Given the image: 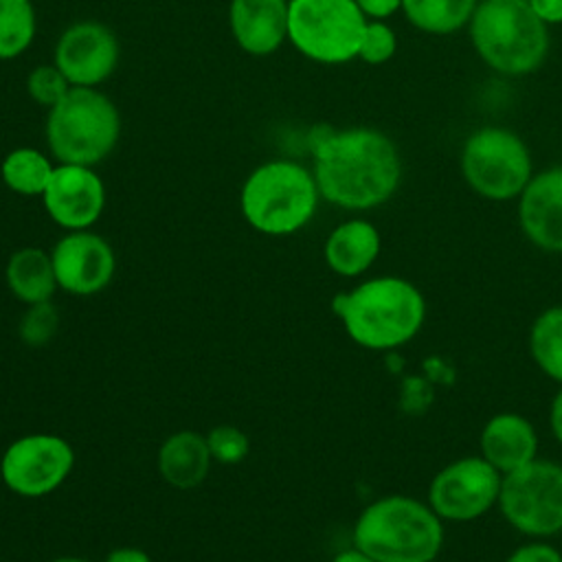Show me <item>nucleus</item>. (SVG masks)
<instances>
[{"instance_id": "obj_33", "label": "nucleus", "mask_w": 562, "mask_h": 562, "mask_svg": "<svg viewBox=\"0 0 562 562\" xmlns=\"http://www.w3.org/2000/svg\"><path fill=\"white\" fill-rule=\"evenodd\" d=\"M549 426H551V432L558 439V443H562V386H560V391L555 393V397L551 402Z\"/></svg>"}, {"instance_id": "obj_1", "label": "nucleus", "mask_w": 562, "mask_h": 562, "mask_svg": "<svg viewBox=\"0 0 562 562\" xmlns=\"http://www.w3.org/2000/svg\"><path fill=\"white\" fill-rule=\"evenodd\" d=\"M307 145L321 198L334 206L369 211L389 202L400 187L397 145L375 127L316 125L307 134Z\"/></svg>"}, {"instance_id": "obj_21", "label": "nucleus", "mask_w": 562, "mask_h": 562, "mask_svg": "<svg viewBox=\"0 0 562 562\" xmlns=\"http://www.w3.org/2000/svg\"><path fill=\"white\" fill-rule=\"evenodd\" d=\"M479 0H402L406 20L430 35H450L470 24Z\"/></svg>"}, {"instance_id": "obj_15", "label": "nucleus", "mask_w": 562, "mask_h": 562, "mask_svg": "<svg viewBox=\"0 0 562 562\" xmlns=\"http://www.w3.org/2000/svg\"><path fill=\"white\" fill-rule=\"evenodd\" d=\"M522 235L547 252H562V167L533 173L518 195Z\"/></svg>"}, {"instance_id": "obj_18", "label": "nucleus", "mask_w": 562, "mask_h": 562, "mask_svg": "<svg viewBox=\"0 0 562 562\" xmlns=\"http://www.w3.org/2000/svg\"><path fill=\"white\" fill-rule=\"evenodd\" d=\"M211 450L206 435L198 430H176L158 448L156 465L162 481L176 490L202 485L211 472Z\"/></svg>"}, {"instance_id": "obj_8", "label": "nucleus", "mask_w": 562, "mask_h": 562, "mask_svg": "<svg viewBox=\"0 0 562 562\" xmlns=\"http://www.w3.org/2000/svg\"><path fill=\"white\" fill-rule=\"evenodd\" d=\"M461 173L476 195L492 202L514 200L533 176L531 154L516 132L485 125L465 138Z\"/></svg>"}, {"instance_id": "obj_26", "label": "nucleus", "mask_w": 562, "mask_h": 562, "mask_svg": "<svg viewBox=\"0 0 562 562\" xmlns=\"http://www.w3.org/2000/svg\"><path fill=\"white\" fill-rule=\"evenodd\" d=\"M206 443H209L213 463H222V465H237L250 452V437L233 424H222L211 428L206 432Z\"/></svg>"}, {"instance_id": "obj_24", "label": "nucleus", "mask_w": 562, "mask_h": 562, "mask_svg": "<svg viewBox=\"0 0 562 562\" xmlns=\"http://www.w3.org/2000/svg\"><path fill=\"white\" fill-rule=\"evenodd\" d=\"M37 31V15L31 0H0V61L26 53Z\"/></svg>"}, {"instance_id": "obj_23", "label": "nucleus", "mask_w": 562, "mask_h": 562, "mask_svg": "<svg viewBox=\"0 0 562 562\" xmlns=\"http://www.w3.org/2000/svg\"><path fill=\"white\" fill-rule=\"evenodd\" d=\"M529 351L538 369L562 386V305L536 316L529 329Z\"/></svg>"}, {"instance_id": "obj_9", "label": "nucleus", "mask_w": 562, "mask_h": 562, "mask_svg": "<svg viewBox=\"0 0 562 562\" xmlns=\"http://www.w3.org/2000/svg\"><path fill=\"white\" fill-rule=\"evenodd\" d=\"M498 509L509 527L531 538H549L562 531V465L533 459L503 474Z\"/></svg>"}, {"instance_id": "obj_36", "label": "nucleus", "mask_w": 562, "mask_h": 562, "mask_svg": "<svg viewBox=\"0 0 562 562\" xmlns=\"http://www.w3.org/2000/svg\"><path fill=\"white\" fill-rule=\"evenodd\" d=\"M0 562H2V560H0Z\"/></svg>"}, {"instance_id": "obj_2", "label": "nucleus", "mask_w": 562, "mask_h": 562, "mask_svg": "<svg viewBox=\"0 0 562 562\" xmlns=\"http://www.w3.org/2000/svg\"><path fill=\"white\" fill-rule=\"evenodd\" d=\"M331 312L358 347L393 351L419 334L426 301L419 288L402 277H373L336 294Z\"/></svg>"}, {"instance_id": "obj_11", "label": "nucleus", "mask_w": 562, "mask_h": 562, "mask_svg": "<svg viewBox=\"0 0 562 562\" xmlns=\"http://www.w3.org/2000/svg\"><path fill=\"white\" fill-rule=\"evenodd\" d=\"M503 474L479 457L443 465L428 485V505L446 522H472L487 514L501 494Z\"/></svg>"}, {"instance_id": "obj_19", "label": "nucleus", "mask_w": 562, "mask_h": 562, "mask_svg": "<svg viewBox=\"0 0 562 562\" xmlns=\"http://www.w3.org/2000/svg\"><path fill=\"white\" fill-rule=\"evenodd\" d=\"M382 248L378 228L367 220H347L340 222L325 239L323 257L331 272L338 277H360L367 272Z\"/></svg>"}, {"instance_id": "obj_10", "label": "nucleus", "mask_w": 562, "mask_h": 562, "mask_svg": "<svg viewBox=\"0 0 562 562\" xmlns=\"http://www.w3.org/2000/svg\"><path fill=\"white\" fill-rule=\"evenodd\" d=\"M75 459V448L61 435L29 432L4 448L0 479L18 496L42 498L66 483Z\"/></svg>"}, {"instance_id": "obj_16", "label": "nucleus", "mask_w": 562, "mask_h": 562, "mask_svg": "<svg viewBox=\"0 0 562 562\" xmlns=\"http://www.w3.org/2000/svg\"><path fill=\"white\" fill-rule=\"evenodd\" d=\"M290 0H231L228 26L235 44L255 57L272 55L288 40Z\"/></svg>"}, {"instance_id": "obj_31", "label": "nucleus", "mask_w": 562, "mask_h": 562, "mask_svg": "<svg viewBox=\"0 0 562 562\" xmlns=\"http://www.w3.org/2000/svg\"><path fill=\"white\" fill-rule=\"evenodd\" d=\"M527 2L544 24L562 22V0H527Z\"/></svg>"}, {"instance_id": "obj_34", "label": "nucleus", "mask_w": 562, "mask_h": 562, "mask_svg": "<svg viewBox=\"0 0 562 562\" xmlns=\"http://www.w3.org/2000/svg\"><path fill=\"white\" fill-rule=\"evenodd\" d=\"M331 562H375V560H371V558H369L367 553H362L360 549L351 547V549H345V551L336 553V555L331 558Z\"/></svg>"}, {"instance_id": "obj_4", "label": "nucleus", "mask_w": 562, "mask_h": 562, "mask_svg": "<svg viewBox=\"0 0 562 562\" xmlns=\"http://www.w3.org/2000/svg\"><path fill=\"white\" fill-rule=\"evenodd\" d=\"M321 191L312 169L294 160H268L255 167L241 184L239 209L250 228L270 237H285L305 228Z\"/></svg>"}, {"instance_id": "obj_12", "label": "nucleus", "mask_w": 562, "mask_h": 562, "mask_svg": "<svg viewBox=\"0 0 562 562\" xmlns=\"http://www.w3.org/2000/svg\"><path fill=\"white\" fill-rule=\"evenodd\" d=\"M119 53V40L108 24L79 20L66 26L57 37L53 64L70 86L97 88L116 70Z\"/></svg>"}, {"instance_id": "obj_6", "label": "nucleus", "mask_w": 562, "mask_h": 562, "mask_svg": "<svg viewBox=\"0 0 562 562\" xmlns=\"http://www.w3.org/2000/svg\"><path fill=\"white\" fill-rule=\"evenodd\" d=\"M46 145L57 162L94 167L119 143L121 116L99 88L72 86L46 114Z\"/></svg>"}, {"instance_id": "obj_13", "label": "nucleus", "mask_w": 562, "mask_h": 562, "mask_svg": "<svg viewBox=\"0 0 562 562\" xmlns=\"http://www.w3.org/2000/svg\"><path fill=\"white\" fill-rule=\"evenodd\" d=\"M59 290L75 296H92L110 285L116 272V255L110 241L90 228L66 231L50 250Z\"/></svg>"}, {"instance_id": "obj_5", "label": "nucleus", "mask_w": 562, "mask_h": 562, "mask_svg": "<svg viewBox=\"0 0 562 562\" xmlns=\"http://www.w3.org/2000/svg\"><path fill=\"white\" fill-rule=\"evenodd\" d=\"M468 26L474 50L498 75L522 77L547 59L549 24L527 0H479Z\"/></svg>"}, {"instance_id": "obj_35", "label": "nucleus", "mask_w": 562, "mask_h": 562, "mask_svg": "<svg viewBox=\"0 0 562 562\" xmlns=\"http://www.w3.org/2000/svg\"><path fill=\"white\" fill-rule=\"evenodd\" d=\"M48 562H90V560L77 558V555H61V558H55V560H48Z\"/></svg>"}, {"instance_id": "obj_29", "label": "nucleus", "mask_w": 562, "mask_h": 562, "mask_svg": "<svg viewBox=\"0 0 562 562\" xmlns=\"http://www.w3.org/2000/svg\"><path fill=\"white\" fill-rule=\"evenodd\" d=\"M505 562H562V553L544 540H531L514 549Z\"/></svg>"}, {"instance_id": "obj_30", "label": "nucleus", "mask_w": 562, "mask_h": 562, "mask_svg": "<svg viewBox=\"0 0 562 562\" xmlns=\"http://www.w3.org/2000/svg\"><path fill=\"white\" fill-rule=\"evenodd\" d=\"M367 20H386L402 9V0H356Z\"/></svg>"}, {"instance_id": "obj_32", "label": "nucleus", "mask_w": 562, "mask_h": 562, "mask_svg": "<svg viewBox=\"0 0 562 562\" xmlns=\"http://www.w3.org/2000/svg\"><path fill=\"white\" fill-rule=\"evenodd\" d=\"M103 562H151V558L140 547H116L105 555Z\"/></svg>"}, {"instance_id": "obj_20", "label": "nucleus", "mask_w": 562, "mask_h": 562, "mask_svg": "<svg viewBox=\"0 0 562 562\" xmlns=\"http://www.w3.org/2000/svg\"><path fill=\"white\" fill-rule=\"evenodd\" d=\"M9 292L24 305L50 301L59 290L53 257L40 246H22L13 250L4 266Z\"/></svg>"}, {"instance_id": "obj_25", "label": "nucleus", "mask_w": 562, "mask_h": 562, "mask_svg": "<svg viewBox=\"0 0 562 562\" xmlns=\"http://www.w3.org/2000/svg\"><path fill=\"white\" fill-rule=\"evenodd\" d=\"M59 329V312L50 301L26 305L18 321V336L29 347H44Z\"/></svg>"}, {"instance_id": "obj_28", "label": "nucleus", "mask_w": 562, "mask_h": 562, "mask_svg": "<svg viewBox=\"0 0 562 562\" xmlns=\"http://www.w3.org/2000/svg\"><path fill=\"white\" fill-rule=\"evenodd\" d=\"M397 50V37L395 31L384 22V20H367L360 48H358V59L364 64L378 66L389 61Z\"/></svg>"}, {"instance_id": "obj_14", "label": "nucleus", "mask_w": 562, "mask_h": 562, "mask_svg": "<svg viewBox=\"0 0 562 562\" xmlns=\"http://www.w3.org/2000/svg\"><path fill=\"white\" fill-rule=\"evenodd\" d=\"M42 202L48 217L64 231H86L105 209V184L94 167L57 162Z\"/></svg>"}, {"instance_id": "obj_22", "label": "nucleus", "mask_w": 562, "mask_h": 562, "mask_svg": "<svg viewBox=\"0 0 562 562\" xmlns=\"http://www.w3.org/2000/svg\"><path fill=\"white\" fill-rule=\"evenodd\" d=\"M53 171L55 165L50 158L35 147L11 149L0 162V178L4 187L26 198H42Z\"/></svg>"}, {"instance_id": "obj_17", "label": "nucleus", "mask_w": 562, "mask_h": 562, "mask_svg": "<svg viewBox=\"0 0 562 562\" xmlns=\"http://www.w3.org/2000/svg\"><path fill=\"white\" fill-rule=\"evenodd\" d=\"M481 457L501 474L514 472L538 457V435L533 424L518 413L492 415L479 437Z\"/></svg>"}, {"instance_id": "obj_3", "label": "nucleus", "mask_w": 562, "mask_h": 562, "mask_svg": "<svg viewBox=\"0 0 562 562\" xmlns=\"http://www.w3.org/2000/svg\"><path fill=\"white\" fill-rule=\"evenodd\" d=\"M351 538L375 562H435L443 547V520L419 498L389 494L360 512Z\"/></svg>"}, {"instance_id": "obj_7", "label": "nucleus", "mask_w": 562, "mask_h": 562, "mask_svg": "<svg viewBox=\"0 0 562 562\" xmlns=\"http://www.w3.org/2000/svg\"><path fill=\"white\" fill-rule=\"evenodd\" d=\"M367 15L356 0H290L288 42L318 64H347L358 57Z\"/></svg>"}, {"instance_id": "obj_27", "label": "nucleus", "mask_w": 562, "mask_h": 562, "mask_svg": "<svg viewBox=\"0 0 562 562\" xmlns=\"http://www.w3.org/2000/svg\"><path fill=\"white\" fill-rule=\"evenodd\" d=\"M72 86L68 83V79L61 75V70L55 64H40L26 75L29 97L46 110H50L57 101H61V97Z\"/></svg>"}]
</instances>
